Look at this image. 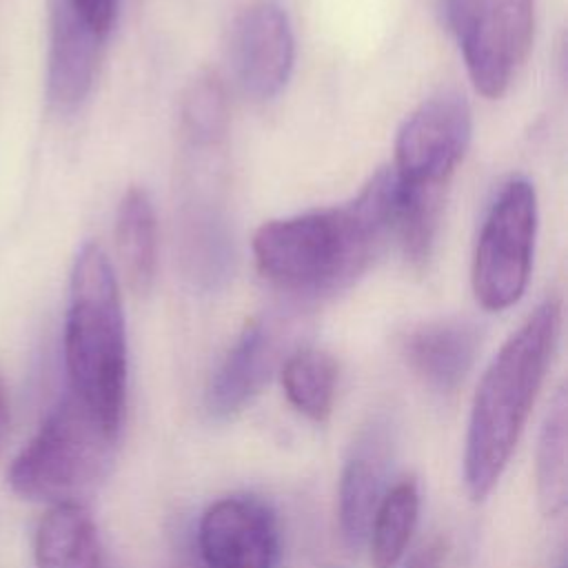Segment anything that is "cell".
Segmentation results:
<instances>
[{
  "mask_svg": "<svg viewBox=\"0 0 568 568\" xmlns=\"http://www.w3.org/2000/svg\"><path fill=\"white\" fill-rule=\"evenodd\" d=\"M326 568H342V566H326Z\"/></svg>",
  "mask_w": 568,
  "mask_h": 568,
  "instance_id": "obj_25",
  "label": "cell"
},
{
  "mask_svg": "<svg viewBox=\"0 0 568 568\" xmlns=\"http://www.w3.org/2000/svg\"><path fill=\"white\" fill-rule=\"evenodd\" d=\"M282 386L288 402L308 419L324 422L333 410L337 364L317 348H300L282 366Z\"/></svg>",
  "mask_w": 568,
  "mask_h": 568,
  "instance_id": "obj_18",
  "label": "cell"
},
{
  "mask_svg": "<svg viewBox=\"0 0 568 568\" xmlns=\"http://www.w3.org/2000/svg\"><path fill=\"white\" fill-rule=\"evenodd\" d=\"M169 568H206L204 561H202L200 555H197L195 541H191L189 535L182 532V535L173 541Z\"/></svg>",
  "mask_w": 568,
  "mask_h": 568,
  "instance_id": "obj_22",
  "label": "cell"
},
{
  "mask_svg": "<svg viewBox=\"0 0 568 568\" xmlns=\"http://www.w3.org/2000/svg\"><path fill=\"white\" fill-rule=\"evenodd\" d=\"M277 353V333L271 320L255 317L244 324L211 377L206 404L217 417L240 410L268 379Z\"/></svg>",
  "mask_w": 568,
  "mask_h": 568,
  "instance_id": "obj_13",
  "label": "cell"
},
{
  "mask_svg": "<svg viewBox=\"0 0 568 568\" xmlns=\"http://www.w3.org/2000/svg\"><path fill=\"white\" fill-rule=\"evenodd\" d=\"M115 251L133 291L146 293L158 268V224L146 189L131 186L115 211Z\"/></svg>",
  "mask_w": 568,
  "mask_h": 568,
  "instance_id": "obj_16",
  "label": "cell"
},
{
  "mask_svg": "<svg viewBox=\"0 0 568 568\" xmlns=\"http://www.w3.org/2000/svg\"><path fill=\"white\" fill-rule=\"evenodd\" d=\"M115 439L118 435L67 393L11 462L9 486L31 501L82 504L80 499L106 477Z\"/></svg>",
  "mask_w": 568,
  "mask_h": 568,
  "instance_id": "obj_4",
  "label": "cell"
},
{
  "mask_svg": "<svg viewBox=\"0 0 568 568\" xmlns=\"http://www.w3.org/2000/svg\"><path fill=\"white\" fill-rule=\"evenodd\" d=\"M395 229V180L382 169L344 204L264 222L253 235L260 275L297 297L348 288Z\"/></svg>",
  "mask_w": 568,
  "mask_h": 568,
  "instance_id": "obj_1",
  "label": "cell"
},
{
  "mask_svg": "<svg viewBox=\"0 0 568 568\" xmlns=\"http://www.w3.org/2000/svg\"><path fill=\"white\" fill-rule=\"evenodd\" d=\"M442 11L475 91L504 95L532 44L535 0H442Z\"/></svg>",
  "mask_w": 568,
  "mask_h": 568,
  "instance_id": "obj_5",
  "label": "cell"
},
{
  "mask_svg": "<svg viewBox=\"0 0 568 568\" xmlns=\"http://www.w3.org/2000/svg\"><path fill=\"white\" fill-rule=\"evenodd\" d=\"M182 135L197 153L215 151L229 126L226 93L215 75L195 78L180 102Z\"/></svg>",
  "mask_w": 568,
  "mask_h": 568,
  "instance_id": "obj_20",
  "label": "cell"
},
{
  "mask_svg": "<svg viewBox=\"0 0 568 568\" xmlns=\"http://www.w3.org/2000/svg\"><path fill=\"white\" fill-rule=\"evenodd\" d=\"M479 348V331L468 320H433L404 339L408 366L435 390H455Z\"/></svg>",
  "mask_w": 568,
  "mask_h": 568,
  "instance_id": "obj_14",
  "label": "cell"
},
{
  "mask_svg": "<svg viewBox=\"0 0 568 568\" xmlns=\"http://www.w3.org/2000/svg\"><path fill=\"white\" fill-rule=\"evenodd\" d=\"M419 490L415 477L399 479L382 495L368 528L373 568H395L417 524Z\"/></svg>",
  "mask_w": 568,
  "mask_h": 568,
  "instance_id": "obj_17",
  "label": "cell"
},
{
  "mask_svg": "<svg viewBox=\"0 0 568 568\" xmlns=\"http://www.w3.org/2000/svg\"><path fill=\"white\" fill-rule=\"evenodd\" d=\"M537 235V195L526 178L508 180L493 200L473 257V293L486 311L519 302L528 286Z\"/></svg>",
  "mask_w": 568,
  "mask_h": 568,
  "instance_id": "obj_6",
  "label": "cell"
},
{
  "mask_svg": "<svg viewBox=\"0 0 568 568\" xmlns=\"http://www.w3.org/2000/svg\"><path fill=\"white\" fill-rule=\"evenodd\" d=\"M69 7L98 33L106 36L118 13V0H67Z\"/></svg>",
  "mask_w": 568,
  "mask_h": 568,
  "instance_id": "obj_21",
  "label": "cell"
},
{
  "mask_svg": "<svg viewBox=\"0 0 568 568\" xmlns=\"http://www.w3.org/2000/svg\"><path fill=\"white\" fill-rule=\"evenodd\" d=\"M393 457V428L384 417L371 419L357 435L339 477V530L348 548H359L382 499Z\"/></svg>",
  "mask_w": 568,
  "mask_h": 568,
  "instance_id": "obj_10",
  "label": "cell"
},
{
  "mask_svg": "<svg viewBox=\"0 0 568 568\" xmlns=\"http://www.w3.org/2000/svg\"><path fill=\"white\" fill-rule=\"evenodd\" d=\"M69 393L118 435L126 397V333L118 280L104 251L87 242L73 262L64 320Z\"/></svg>",
  "mask_w": 568,
  "mask_h": 568,
  "instance_id": "obj_3",
  "label": "cell"
},
{
  "mask_svg": "<svg viewBox=\"0 0 568 568\" xmlns=\"http://www.w3.org/2000/svg\"><path fill=\"white\" fill-rule=\"evenodd\" d=\"M195 548L206 568H275V515L253 495L217 499L200 517Z\"/></svg>",
  "mask_w": 568,
  "mask_h": 568,
  "instance_id": "obj_9",
  "label": "cell"
},
{
  "mask_svg": "<svg viewBox=\"0 0 568 568\" xmlns=\"http://www.w3.org/2000/svg\"><path fill=\"white\" fill-rule=\"evenodd\" d=\"M295 38L288 13L275 0H255L231 24L229 64L251 100H271L288 82Z\"/></svg>",
  "mask_w": 568,
  "mask_h": 568,
  "instance_id": "obj_8",
  "label": "cell"
},
{
  "mask_svg": "<svg viewBox=\"0 0 568 568\" xmlns=\"http://www.w3.org/2000/svg\"><path fill=\"white\" fill-rule=\"evenodd\" d=\"M561 331V304L544 300L484 371L468 417L464 481L475 501L497 486L528 422Z\"/></svg>",
  "mask_w": 568,
  "mask_h": 568,
  "instance_id": "obj_2",
  "label": "cell"
},
{
  "mask_svg": "<svg viewBox=\"0 0 568 568\" xmlns=\"http://www.w3.org/2000/svg\"><path fill=\"white\" fill-rule=\"evenodd\" d=\"M566 393L555 395L550 410L541 424L537 444V499L544 515L555 517L564 510L568 497V470H566Z\"/></svg>",
  "mask_w": 568,
  "mask_h": 568,
  "instance_id": "obj_19",
  "label": "cell"
},
{
  "mask_svg": "<svg viewBox=\"0 0 568 568\" xmlns=\"http://www.w3.org/2000/svg\"><path fill=\"white\" fill-rule=\"evenodd\" d=\"M9 424H11V406H9V390L7 384L0 375V455L4 450V442L9 435Z\"/></svg>",
  "mask_w": 568,
  "mask_h": 568,
  "instance_id": "obj_24",
  "label": "cell"
},
{
  "mask_svg": "<svg viewBox=\"0 0 568 568\" xmlns=\"http://www.w3.org/2000/svg\"><path fill=\"white\" fill-rule=\"evenodd\" d=\"M100 42L102 36H98L67 0H53L47 93L58 111L69 113L84 102L95 78Z\"/></svg>",
  "mask_w": 568,
  "mask_h": 568,
  "instance_id": "obj_11",
  "label": "cell"
},
{
  "mask_svg": "<svg viewBox=\"0 0 568 568\" xmlns=\"http://www.w3.org/2000/svg\"><path fill=\"white\" fill-rule=\"evenodd\" d=\"M473 133V115L457 91L426 98L399 126L390 173L399 191L446 193Z\"/></svg>",
  "mask_w": 568,
  "mask_h": 568,
  "instance_id": "obj_7",
  "label": "cell"
},
{
  "mask_svg": "<svg viewBox=\"0 0 568 568\" xmlns=\"http://www.w3.org/2000/svg\"><path fill=\"white\" fill-rule=\"evenodd\" d=\"M180 260L186 280L202 291L220 288L233 273L235 251L229 222L215 197L204 191L189 195L182 206Z\"/></svg>",
  "mask_w": 568,
  "mask_h": 568,
  "instance_id": "obj_12",
  "label": "cell"
},
{
  "mask_svg": "<svg viewBox=\"0 0 568 568\" xmlns=\"http://www.w3.org/2000/svg\"><path fill=\"white\" fill-rule=\"evenodd\" d=\"M33 557L38 568H102L98 528L84 504H53L42 515Z\"/></svg>",
  "mask_w": 568,
  "mask_h": 568,
  "instance_id": "obj_15",
  "label": "cell"
},
{
  "mask_svg": "<svg viewBox=\"0 0 568 568\" xmlns=\"http://www.w3.org/2000/svg\"><path fill=\"white\" fill-rule=\"evenodd\" d=\"M442 559H444V544L430 541L410 557L406 568H442Z\"/></svg>",
  "mask_w": 568,
  "mask_h": 568,
  "instance_id": "obj_23",
  "label": "cell"
}]
</instances>
